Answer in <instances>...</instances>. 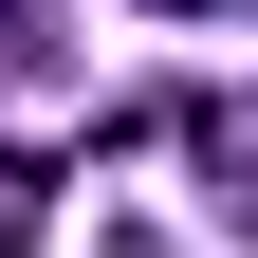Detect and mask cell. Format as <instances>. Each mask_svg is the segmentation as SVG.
Wrapping results in <instances>:
<instances>
[{
  "label": "cell",
  "instance_id": "obj_2",
  "mask_svg": "<svg viewBox=\"0 0 258 258\" xmlns=\"http://www.w3.org/2000/svg\"><path fill=\"white\" fill-rule=\"evenodd\" d=\"M55 240V166H37V148H0V258H37Z\"/></svg>",
  "mask_w": 258,
  "mask_h": 258
},
{
  "label": "cell",
  "instance_id": "obj_1",
  "mask_svg": "<svg viewBox=\"0 0 258 258\" xmlns=\"http://www.w3.org/2000/svg\"><path fill=\"white\" fill-rule=\"evenodd\" d=\"M184 166H203V203L258 240V92H203V111H184Z\"/></svg>",
  "mask_w": 258,
  "mask_h": 258
}]
</instances>
